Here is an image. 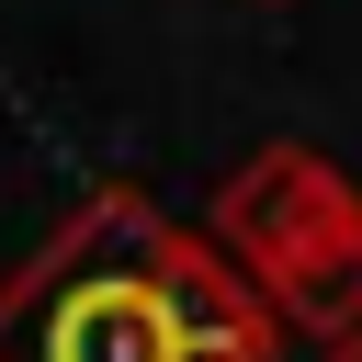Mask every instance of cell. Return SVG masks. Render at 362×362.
<instances>
[{
	"label": "cell",
	"mask_w": 362,
	"mask_h": 362,
	"mask_svg": "<svg viewBox=\"0 0 362 362\" xmlns=\"http://www.w3.org/2000/svg\"><path fill=\"white\" fill-rule=\"evenodd\" d=\"M249 283H283L305 272L317 249H351L362 238V181L317 147H249L226 181H215V226H204Z\"/></svg>",
	"instance_id": "cell-2"
},
{
	"label": "cell",
	"mask_w": 362,
	"mask_h": 362,
	"mask_svg": "<svg viewBox=\"0 0 362 362\" xmlns=\"http://www.w3.org/2000/svg\"><path fill=\"white\" fill-rule=\"evenodd\" d=\"M317 362H362V339H339V351H317Z\"/></svg>",
	"instance_id": "cell-5"
},
{
	"label": "cell",
	"mask_w": 362,
	"mask_h": 362,
	"mask_svg": "<svg viewBox=\"0 0 362 362\" xmlns=\"http://www.w3.org/2000/svg\"><path fill=\"white\" fill-rule=\"evenodd\" d=\"M158 238L170 215L136 181H102L0 283V362H192L158 294Z\"/></svg>",
	"instance_id": "cell-1"
},
{
	"label": "cell",
	"mask_w": 362,
	"mask_h": 362,
	"mask_svg": "<svg viewBox=\"0 0 362 362\" xmlns=\"http://www.w3.org/2000/svg\"><path fill=\"white\" fill-rule=\"evenodd\" d=\"M260 294H272V317L305 328L317 351L362 339V238H351V249H317L305 272H283V283H260Z\"/></svg>",
	"instance_id": "cell-4"
},
{
	"label": "cell",
	"mask_w": 362,
	"mask_h": 362,
	"mask_svg": "<svg viewBox=\"0 0 362 362\" xmlns=\"http://www.w3.org/2000/svg\"><path fill=\"white\" fill-rule=\"evenodd\" d=\"M158 294H170V328H181L192 362H283V317H272V294H260L215 238L170 226V238H158Z\"/></svg>",
	"instance_id": "cell-3"
},
{
	"label": "cell",
	"mask_w": 362,
	"mask_h": 362,
	"mask_svg": "<svg viewBox=\"0 0 362 362\" xmlns=\"http://www.w3.org/2000/svg\"><path fill=\"white\" fill-rule=\"evenodd\" d=\"M249 11H283V0H249Z\"/></svg>",
	"instance_id": "cell-6"
}]
</instances>
